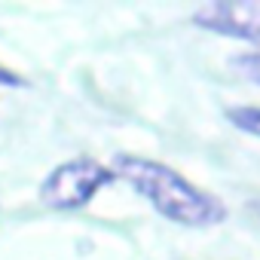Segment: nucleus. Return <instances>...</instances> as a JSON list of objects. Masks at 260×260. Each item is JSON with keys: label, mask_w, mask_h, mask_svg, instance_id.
<instances>
[{"label": "nucleus", "mask_w": 260, "mask_h": 260, "mask_svg": "<svg viewBox=\"0 0 260 260\" xmlns=\"http://www.w3.org/2000/svg\"><path fill=\"white\" fill-rule=\"evenodd\" d=\"M251 211H254V217H257V220H260V199H257V202H254V205H251Z\"/></svg>", "instance_id": "0eeeda50"}, {"label": "nucleus", "mask_w": 260, "mask_h": 260, "mask_svg": "<svg viewBox=\"0 0 260 260\" xmlns=\"http://www.w3.org/2000/svg\"><path fill=\"white\" fill-rule=\"evenodd\" d=\"M233 64L239 68V74H242V77H248L251 83H257V86H260V52H245V55H239Z\"/></svg>", "instance_id": "39448f33"}, {"label": "nucleus", "mask_w": 260, "mask_h": 260, "mask_svg": "<svg viewBox=\"0 0 260 260\" xmlns=\"http://www.w3.org/2000/svg\"><path fill=\"white\" fill-rule=\"evenodd\" d=\"M113 169H104L95 159H68L61 166H55L46 181L40 184V199L49 208H61V211H74L83 208L86 202L95 199L98 190H104L113 181Z\"/></svg>", "instance_id": "f03ea898"}, {"label": "nucleus", "mask_w": 260, "mask_h": 260, "mask_svg": "<svg viewBox=\"0 0 260 260\" xmlns=\"http://www.w3.org/2000/svg\"><path fill=\"white\" fill-rule=\"evenodd\" d=\"M193 22L211 34L260 43V0H211L193 13Z\"/></svg>", "instance_id": "7ed1b4c3"}, {"label": "nucleus", "mask_w": 260, "mask_h": 260, "mask_svg": "<svg viewBox=\"0 0 260 260\" xmlns=\"http://www.w3.org/2000/svg\"><path fill=\"white\" fill-rule=\"evenodd\" d=\"M226 119L239 128V132H248L254 138H260V107L254 104H239L226 110Z\"/></svg>", "instance_id": "20e7f679"}, {"label": "nucleus", "mask_w": 260, "mask_h": 260, "mask_svg": "<svg viewBox=\"0 0 260 260\" xmlns=\"http://www.w3.org/2000/svg\"><path fill=\"white\" fill-rule=\"evenodd\" d=\"M0 83H4V86H19V83H22V77H16L10 68L0 64Z\"/></svg>", "instance_id": "423d86ee"}, {"label": "nucleus", "mask_w": 260, "mask_h": 260, "mask_svg": "<svg viewBox=\"0 0 260 260\" xmlns=\"http://www.w3.org/2000/svg\"><path fill=\"white\" fill-rule=\"evenodd\" d=\"M113 175L125 178L166 220L181 223V226H214L226 220V208L196 184H190L184 175L169 169L166 162L144 159L122 153L116 156Z\"/></svg>", "instance_id": "f257e3e1"}]
</instances>
